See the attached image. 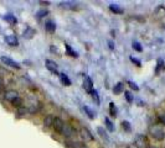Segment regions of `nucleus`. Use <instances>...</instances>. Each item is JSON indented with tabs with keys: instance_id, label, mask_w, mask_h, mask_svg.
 Segmentation results:
<instances>
[{
	"instance_id": "26",
	"label": "nucleus",
	"mask_w": 165,
	"mask_h": 148,
	"mask_svg": "<svg viewBox=\"0 0 165 148\" xmlns=\"http://www.w3.org/2000/svg\"><path fill=\"white\" fill-rule=\"evenodd\" d=\"M163 67H164V62H163V59H161V58H159V59H158V65H156V69H155V73L158 74Z\"/></svg>"
},
{
	"instance_id": "37",
	"label": "nucleus",
	"mask_w": 165,
	"mask_h": 148,
	"mask_svg": "<svg viewBox=\"0 0 165 148\" xmlns=\"http://www.w3.org/2000/svg\"><path fill=\"white\" fill-rule=\"evenodd\" d=\"M108 45H109V48H111V49H113V48H114V46H113V42H112V41H109Z\"/></svg>"
},
{
	"instance_id": "8",
	"label": "nucleus",
	"mask_w": 165,
	"mask_h": 148,
	"mask_svg": "<svg viewBox=\"0 0 165 148\" xmlns=\"http://www.w3.org/2000/svg\"><path fill=\"white\" fill-rule=\"evenodd\" d=\"M45 65H46V68L50 70V72H52V73H55V74H59V73H57V64H56L54 61L46 59V61H45Z\"/></svg>"
},
{
	"instance_id": "2",
	"label": "nucleus",
	"mask_w": 165,
	"mask_h": 148,
	"mask_svg": "<svg viewBox=\"0 0 165 148\" xmlns=\"http://www.w3.org/2000/svg\"><path fill=\"white\" fill-rule=\"evenodd\" d=\"M134 146L137 148H146V146H148L146 136L145 135H142V133L137 135L135 138H134Z\"/></svg>"
},
{
	"instance_id": "24",
	"label": "nucleus",
	"mask_w": 165,
	"mask_h": 148,
	"mask_svg": "<svg viewBox=\"0 0 165 148\" xmlns=\"http://www.w3.org/2000/svg\"><path fill=\"white\" fill-rule=\"evenodd\" d=\"M83 110L86 111V114H87V116L91 119V120H93L94 119V112L92 111V110H91L89 108H88V106H85V108H83Z\"/></svg>"
},
{
	"instance_id": "25",
	"label": "nucleus",
	"mask_w": 165,
	"mask_h": 148,
	"mask_svg": "<svg viewBox=\"0 0 165 148\" xmlns=\"http://www.w3.org/2000/svg\"><path fill=\"white\" fill-rule=\"evenodd\" d=\"M48 14V10L47 9H41V10H39L37 12H36V16L39 19H41V18H44V16H46Z\"/></svg>"
},
{
	"instance_id": "17",
	"label": "nucleus",
	"mask_w": 165,
	"mask_h": 148,
	"mask_svg": "<svg viewBox=\"0 0 165 148\" xmlns=\"http://www.w3.org/2000/svg\"><path fill=\"white\" fill-rule=\"evenodd\" d=\"M45 29H46V31H48V32H55V31H56V25H55L54 21H46Z\"/></svg>"
},
{
	"instance_id": "40",
	"label": "nucleus",
	"mask_w": 165,
	"mask_h": 148,
	"mask_svg": "<svg viewBox=\"0 0 165 148\" xmlns=\"http://www.w3.org/2000/svg\"><path fill=\"white\" fill-rule=\"evenodd\" d=\"M128 148H129V147H128Z\"/></svg>"
},
{
	"instance_id": "6",
	"label": "nucleus",
	"mask_w": 165,
	"mask_h": 148,
	"mask_svg": "<svg viewBox=\"0 0 165 148\" xmlns=\"http://www.w3.org/2000/svg\"><path fill=\"white\" fill-rule=\"evenodd\" d=\"M4 97L6 99L7 101H10V103H13L15 99H18L19 97V93L16 92V90H7V92L4 94Z\"/></svg>"
},
{
	"instance_id": "15",
	"label": "nucleus",
	"mask_w": 165,
	"mask_h": 148,
	"mask_svg": "<svg viewBox=\"0 0 165 148\" xmlns=\"http://www.w3.org/2000/svg\"><path fill=\"white\" fill-rule=\"evenodd\" d=\"M97 132H98V135H100L104 141H107V142H109V137H108V135H107V132H106V130L103 128V127H97Z\"/></svg>"
},
{
	"instance_id": "20",
	"label": "nucleus",
	"mask_w": 165,
	"mask_h": 148,
	"mask_svg": "<svg viewBox=\"0 0 165 148\" xmlns=\"http://www.w3.org/2000/svg\"><path fill=\"white\" fill-rule=\"evenodd\" d=\"M117 112H118V110H117V108H115V104L114 103H109V114H111V116L115 117V116H117Z\"/></svg>"
},
{
	"instance_id": "12",
	"label": "nucleus",
	"mask_w": 165,
	"mask_h": 148,
	"mask_svg": "<svg viewBox=\"0 0 165 148\" xmlns=\"http://www.w3.org/2000/svg\"><path fill=\"white\" fill-rule=\"evenodd\" d=\"M123 90H124V84H123L122 81H119V83H117V84L114 85V88H113V93H114L115 95H118V94L123 93Z\"/></svg>"
},
{
	"instance_id": "33",
	"label": "nucleus",
	"mask_w": 165,
	"mask_h": 148,
	"mask_svg": "<svg viewBox=\"0 0 165 148\" xmlns=\"http://www.w3.org/2000/svg\"><path fill=\"white\" fill-rule=\"evenodd\" d=\"M130 61L133 62L134 64H137L138 67H140V65H142V62H140V61H139L138 58H134V57H130Z\"/></svg>"
},
{
	"instance_id": "7",
	"label": "nucleus",
	"mask_w": 165,
	"mask_h": 148,
	"mask_svg": "<svg viewBox=\"0 0 165 148\" xmlns=\"http://www.w3.org/2000/svg\"><path fill=\"white\" fill-rule=\"evenodd\" d=\"M73 133H75V130H73L70 125H67V123H65V126H63V130H62L61 135H63L65 137L70 138V137H72V136H73Z\"/></svg>"
},
{
	"instance_id": "38",
	"label": "nucleus",
	"mask_w": 165,
	"mask_h": 148,
	"mask_svg": "<svg viewBox=\"0 0 165 148\" xmlns=\"http://www.w3.org/2000/svg\"><path fill=\"white\" fill-rule=\"evenodd\" d=\"M78 148H87V147H86L85 144H80V146H78Z\"/></svg>"
},
{
	"instance_id": "31",
	"label": "nucleus",
	"mask_w": 165,
	"mask_h": 148,
	"mask_svg": "<svg viewBox=\"0 0 165 148\" xmlns=\"http://www.w3.org/2000/svg\"><path fill=\"white\" fill-rule=\"evenodd\" d=\"M128 85L130 89H133V90H139V86L134 83V81H128Z\"/></svg>"
},
{
	"instance_id": "35",
	"label": "nucleus",
	"mask_w": 165,
	"mask_h": 148,
	"mask_svg": "<svg viewBox=\"0 0 165 148\" xmlns=\"http://www.w3.org/2000/svg\"><path fill=\"white\" fill-rule=\"evenodd\" d=\"M159 120L164 123V125H165V112H163L161 115H160V117H159Z\"/></svg>"
},
{
	"instance_id": "22",
	"label": "nucleus",
	"mask_w": 165,
	"mask_h": 148,
	"mask_svg": "<svg viewBox=\"0 0 165 148\" xmlns=\"http://www.w3.org/2000/svg\"><path fill=\"white\" fill-rule=\"evenodd\" d=\"M60 5H61L62 7H66V9H76V3H72V1L61 3Z\"/></svg>"
},
{
	"instance_id": "5",
	"label": "nucleus",
	"mask_w": 165,
	"mask_h": 148,
	"mask_svg": "<svg viewBox=\"0 0 165 148\" xmlns=\"http://www.w3.org/2000/svg\"><path fill=\"white\" fill-rule=\"evenodd\" d=\"M54 128H55V131L56 132H59V133H61L62 132V130H63V126H65V122L60 119V117H55V120H54Z\"/></svg>"
},
{
	"instance_id": "11",
	"label": "nucleus",
	"mask_w": 165,
	"mask_h": 148,
	"mask_svg": "<svg viewBox=\"0 0 165 148\" xmlns=\"http://www.w3.org/2000/svg\"><path fill=\"white\" fill-rule=\"evenodd\" d=\"M59 77H60V80H61V83L65 85V86H70L71 85V80H70V78L66 75L65 73H60L59 74Z\"/></svg>"
},
{
	"instance_id": "13",
	"label": "nucleus",
	"mask_w": 165,
	"mask_h": 148,
	"mask_svg": "<svg viewBox=\"0 0 165 148\" xmlns=\"http://www.w3.org/2000/svg\"><path fill=\"white\" fill-rule=\"evenodd\" d=\"M35 34H36V31H35L34 29H31V27H26V30L24 31L22 36L25 37V38H32Z\"/></svg>"
},
{
	"instance_id": "32",
	"label": "nucleus",
	"mask_w": 165,
	"mask_h": 148,
	"mask_svg": "<svg viewBox=\"0 0 165 148\" xmlns=\"http://www.w3.org/2000/svg\"><path fill=\"white\" fill-rule=\"evenodd\" d=\"M126 99H127V101L128 103H132V101H133V95H132L129 92H126Z\"/></svg>"
},
{
	"instance_id": "23",
	"label": "nucleus",
	"mask_w": 165,
	"mask_h": 148,
	"mask_svg": "<svg viewBox=\"0 0 165 148\" xmlns=\"http://www.w3.org/2000/svg\"><path fill=\"white\" fill-rule=\"evenodd\" d=\"M89 94L92 95V97H93V100L96 101V104H97V105H100L101 100H100V96H98V93H97V90H92V92H91Z\"/></svg>"
},
{
	"instance_id": "39",
	"label": "nucleus",
	"mask_w": 165,
	"mask_h": 148,
	"mask_svg": "<svg viewBox=\"0 0 165 148\" xmlns=\"http://www.w3.org/2000/svg\"><path fill=\"white\" fill-rule=\"evenodd\" d=\"M150 148H158V147H150Z\"/></svg>"
},
{
	"instance_id": "9",
	"label": "nucleus",
	"mask_w": 165,
	"mask_h": 148,
	"mask_svg": "<svg viewBox=\"0 0 165 148\" xmlns=\"http://www.w3.org/2000/svg\"><path fill=\"white\" fill-rule=\"evenodd\" d=\"M5 42H6L7 45H9V46L15 47V46H18V45H19V40H18V37L14 36V35H9V36H6V37H5Z\"/></svg>"
},
{
	"instance_id": "3",
	"label": "nucleus",
	"mask_w": 165,
	"mask_h": 148,
	"mask_svg": "<svg viewBox=\"0 0 165 148\" xmlns=\"http://www.w3.org/2000/svg\"><path fill=\"white\" fill-rule=\"evenodd\" d=\"M80 135H81V137L83 138L86 142H92L93 139H94L93 135L91 133V131H89L88 128H86V127H82V128H81V131H80Z\"/></svg>"
},
{
	"instance_id": "30",
	"label": "nucleus",
	"mask_w": 165,
	"mask_h": 148,
	"mask_svg": "<svg viewBox=\"0 0 165 148\" xmlns=\"http://www.w3.org/2000/svg\"><path fill=\"white\" fill-rule=\"evenodd\" d=\"M133 48L135 49V51H138V52H142L143 51V48H142V46H140L139 42H134L133 43Z\"/></svg>"
},
{
	"instance_id": "21",
	"label": "nucleus",
	"mask_w": 165,
	"mask_h": 148,
	"mask_svg": "<svg viewBox=\"0 0 165 148\" xmlns=\"http://www.w3.org/2000/svg\"><path fill=\"white\" fill-rule=\"evenodd\" d=\"M104 123H106V127H107V130H108L109 132H113V131H114V126H113L112 121H111L108 117H106V119H104Z\"/></svg>"
},
{
	"instance_id": "19",
	"label": "nucleus",
	"mask_w": 165,
	"mask_h": 148,
	"mask_svg": "<svg viewBox=\"0 0 165 148\" xmlns=\"http://www.w3.org/2000/svg\"><path fill=\"white\" fill-rule=\"evenodd\" d=\"M4 20L7 21L10 25H16V22H18V20H16V18H15L14 15H6V16H4Z\"/></svg>"
},
{
	"instance_id": "28",
	"label": "nucleus",
	"mask_w": 165,
	"mask_h": 148,
	"mask_svg": "<svg viewBox=\"0 0 165 148\" xmlns=\"http://www.w3.org/2000/svg\"><path fill=\"white\" fill-rule=\"evenodd\" d=\"M29 112V109L28 108H19V110H18V114H19V116H24V115H26Z\"/></svg>"
},
{
	"instance_id": "14",
	"label": "nucleus",
	"mask_w": 165,
	"mask_h": 148,
	"mask_svg": "<svg viewBox=\"0 0 165 148\" xmlns=\"http://www.w3.org/2000/svg\"><path fill=\"white\" fill-rule=\"evenodd\" d=\"M54 120H55L54 116H51V115H47V116L44 119V126L45 127H51L54 125Z\"/></svg>"
},
{
	"instance_id": "29",
	"label": "nucleus",
	"mask_w": 165,
	"mask_h": 148,
	"mask_svg": "<svg viewBox=\"0 0 165 148\" xmlns=\"http://www.w3.org/2000/svg\"><path fill=\"white\" fill-rule=\"evenodd\" d=\"M14 106H18V108H21V104H22V101H21V99H20V96L18 97V99H15V100L11 103Z\"/></svg>"
},
{
	"instance_id": "27",
	"label": "nucleus",
	"mask_w": 165,
	"mask_h": 148,
	"mask_svg": "<svg viewBox=\"0 0 165 148\" xmlns=\"http://www.w3.org/2000/svg\"><path fill=\"white\" fill-rule=\"evenodd\" d=\"M122 126H123V128H124L127 132H130L132 131V127H130V123L128 122V121H123L122 122Z\"/></svg>"
},
{
	"instance_id": "10",
	"label": "nucleus",
	"mask_w": 165,
	"mask_h": 148,
	"mask_svg": "<svg viewBox=\"0 0 165 148\" xmlns=\"http://www.w3.org/2000/svg\"><path fill=\"white\" fill-rule=\"evenodd\" d=\"M83 86L88 93H91L93 90V81L89 77H85V81H83Z\"/></svg>"
},
{
	"instance_id": "4",
	"label": "nucleus",
	"mask_w": 165,
	"mask_h": 148,
	"mask_svg": "<svg viewBox=\"0 0 165 148\" xmlns=\"http://www.w3.org/2000/svg\"><path fill=\"white\" fill-rule=\"evenodd\" d=\"M1 62L4 63V64H6L7 67H11V68H15V69H20V64L18 63V62H15L14 59H11V58H9V57H6V56H3L1 58Z\"/></svg>"
},
{
	"instance_id": "34",
	"label": "nucleus",
	"mask_w": 165,
	"mask_h": 148,
	"mask_svg": "<svg viewBox=\"0 0 165 148\" xmlns=\"http://www.w3.org/2000/svg\"><path fill=\"white\" fill-rule=\"evenodd\" d=\"M50 51H51L52 53H59V48L55 47V46H51V47H50Z\"/></svg>"
},
{
	"instance_id": "36",
	"label": "nucleus",
	"mask_w": 165,
	"mask_h": 148,
	"mask_svg": "<svg viewBox=\"0 0 165 148\" xmlns=\"http://www.w3.org/2000/svg\"><path fill=\"white\" fill-rule=\"evenodd\" d=\"M3 88H4V80L0 78V90H3Z\"/></svg>"
},
{
	"instance_id": "16",
	"label": "nucleus",
	"mask_w": 165,
	"mask_h": 148,
	"mask_svg": "<svg viewBox=\"0 0 165 148\" xmlns=\"http://www.w3.org/2000/svg\"><path fill=\"white\" fill-rule=\"evenodd\" d=\"M109 10H111L112 12H114V14H118V15H122L123 12H124V10H123L122 7L117 6L115 4H112V5H109Z\"/></svg>"
},
{
	"instance_id": "1",
	"label": "nucleus",
	"mask_w": 165,
	"mask_h": 148,
	"mask_svg": "<svg viewBox=\"0 0 165 148\" xmlns=\"http://www.w3.org/2000/svg\"><path fill=\"white\" fill-rule=\"evenodd\" d=\"M149 131H150V135L153 136V138H155L156 141H163L165 138V131L159 126H152Z\"/></svg>"
},
{
	"instance_id": "18",
	"label": "nucleus",
	"mask_w": 165,
	"mask_h": 148,
	"mask_svg": "<svg viewBox=\"0 0 165 148\" xmlns=\"http://www.w3.org/2000/svg\"><path fill=\"white\" fill-rule=\"evenodd\" d=\"M65 47H66V51H67V53H68L71 57H75V58H77V57H78V53H77L76 51H73L72 47H71L70 45L66 43V45H65Z\"/></svg>"
}]
</instances>
